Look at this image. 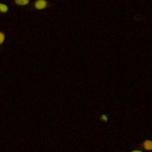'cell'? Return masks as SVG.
<instances>
[{
    "label": "cell",
    "mask_w": 152,
    "mask_h": 152,
    "mask_svg": "<svg viewBox=\"0 0 152 152\" xmlns=\"http://www.w3.org/2000/svg\"><path fill=\"white\" fill-rule=\"evenodd\" d=\"M33 8L38 11L48 9L50 7V2L48 0H35L33 3Z\"/></svg>",
    "instance_id": "obj_1"
},
{
    "label": "cell",
    "mask_w": 152,
    "mask_h": 152,
    "mask_svg": "<svg viewBox=\"0 0 152 152\" xmlns=\"http://www.w3.org/2000/svg\"><path fill=\"white\" fill-rule=\"evenodd\" d=\"M142 147L146 151H152V140H145L142 143Z\"/></svg>",
    "instance_id": "obj_2"
},
{
    "label": "cell",
    "mask_w": 152,
    "mask_h": 152,
    "mask_svg": "<svg viewBox=\"0 0 152 152\" xmlns=\"http://www.w3.org/2000/svg\"><path fill=\"white\" fill-rule=\"evenodd\" d=\"M9 11L8 6L2 2H0V14L7 13Z\"/></svg>",
    "instance_id": "obj_3"
},
{
    "label": "cell",
    "mask_w": 152,
    "mask_h": 152,
    "mask_svg": "<svg viewBox=\"0 0 152 152\" xmlns=\"http://www.w3.org/2000/svg\"><path fill=\"white\" fill-rule=\"evenodd\" d=\"M14 3L18 6H26L28 5L30 3V0H14Z\"/></svg>",
    "instance_id": "obj_4"
},
{
    "label": "cell",
    "mask_w": 152,
    "mask_h": 152,
    "mask_svg": "<svg viewBox=\"0 0 152 152\" xmlns=\"http://www.w3.org/2000/svg\"><path fill=\"white\" fill-rule=\"evenodd\" d=\"M5 40V33L4 31H0V47L4 44Z\"/></svg>",
    "instance_id": "obj_5"
},
{
    "label": "cell",
    "mask_w": 152,
    "mask_h": 152,
    "mask_svg": "<svg viewBox=\"0 0 152 152\" xmlns=\"http://www.w3.org/2000/svg\"><path fill=\"white\" fill-rule=\"evenodd\" d=\"M100 120L103 122H107V120H108V116L106 114H102L101 116H100Z\"/></svg>",
    "instance_id": "obj_6"
},
{
    "label": "cell",
    "mask_w": 152,
    "mask_h": 152,
    "mask_svg": "<svg viewBox=\"0 0 152 152\" xmlns=\"http://www.w3.org/2000/svg\"><path fill=\"white\" fill-rule=\"evenodd\" d=\"M131 152H143V151L141 150H134L131 151Z\"/></svg>",
    "instance_id": "obj_7"
}]
</instances>
